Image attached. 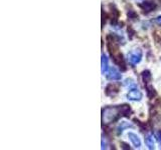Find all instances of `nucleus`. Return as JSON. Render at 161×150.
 I'll return each instance as SVG.
<instances>
[{"label":"nucleus","instance_id":"obj_10","mask_svg":"<svg viewBox=\"0 0 161 150\" xmlns=\"http://www.w3.org/2000/svg\"><path fill=\"white\" fill-rule=\"evenodd\" d=\"M145 89H146V95H147V97L149 99H153L156 95H157V92H156L155 88L150 83L145 85Z\"/></svg>","mask_w":161,"mask_h":150},{"label":"nucleus","instance_id":"obj_20","mask_svg":"<svg viewBox=\"0 0 161 150\" xmlns=\"http://www.w3.org/2000/svg\"><path fill=\"white\" fill-rule=\"evenodd\" d=\"M156 138H157L158 142L160 144V148H161V130H159V131L156 133Z\"/></svg>","mask_w":161,"mask_h":150},{"label":"nucleus","instance_id":"obj_6","mask_svg":"<svg viewBox=\"0 0 161 150\" xmlns=\"http://www.w3.org/2000/svg\"><path fill=\"white\" fill-rule=\"evenodd\" d=\"M143 97V94L141 93L140 90L136 87V88H132L129 89V92L127 94V98L129 100H132V101H140Z\"/></svg>","mask_w":161,"mask_h":150},{"label":"nucleus","instance_id":"obj_22","mask_svg":"<svg viewBox=\"0 0 161 150\" xmlns=\"http://www.w3.org/2000/svg\"><path fill=\"white\" fill-rule=\"evenodd\" d=\"M102 149H107V142L104 137L102 138Z\"/></svg>","mask_w":161,"mask_h":150},{"label":"nucleus","instance_id":"obj_1","mask_svg":"<svg viewBox=\"0 0 161 150\" xmlns=\"http://www.w3.org/2000/svg\"><path fill=\"white\" fill-rule=\"evenodd\" d=\"M107 48L108 51L112 57V60L114 61V63L119 66V68L122 70V71H126L127 70V66H126V62L123 58V55L119 51V45H118V41L119 38L114 34H109L107 35Z\"/></svg>","mask_w":161,"mask_h":150},{"label":"nucleus","instance_id":"obj_15","mask_svg":"<svg viewBox=\"0 0 161 150\" xmlns=\"http://www.w3.org/2000/svg\"><path fill=\"white\" fill-rule=\"evenodd\" d=\"M124 86H126V87L129 88V89H132V88H136V87H137V84H136V82L134 81L133 79L127 78V79H125V81H124Z\"/></svg>","mask_w":161,"mask_h":150},{"label":"nucleus","instance_id":"obj_11","mask_svg":"<svg viewBox=\"0 0 161 150\" xmlns=\"http://www.w3.org/2000/svg\"><path fill=\"white\" fill-rule=\"evenodd\" d=\"M101 70H102V73L106 74L109 70V64H108V57L103 53L102 54V59H101Z\"/></svg>","mask_w":161,"mask_h":150},{"label":"nucleus","instance_id":"obj_4","mask_svg":"<svg viewBox=\"0 0 161 150\" xmlns=\"http://www.w3.org/2000/svg\"><path fill=\"white\" fill-rule=\"evenodd\" d=\"M138 6L141 8V10H142V12L144 14H148L150 12L154 11L156 7H157V5H156L154 1H143L142 3H139Z\"/></svg>","mask_w":161,"mask_h":150},{"label":"nucleus","instance_id":"obj_3","mask_svg":"<svg viewBox=\"0 0 161 150\" xmlns=\"http://www.w3.org/2000/svg\"><path fill=\"white\" fill-rule=\"evenodd\" d=\"M143 53L140 49H134L130 53H128V61L132 66H136L142 60Z\"/></svg>","mask_w":161,"mask_h":150},{"label":"nucleus","instance_id":"obj_13","mask_svg":"<svg viewBox=\"0 0 161 150\" xmlns=\"http://www.w3.org/2000/svg\"><path fill=\"white\" fill-rule=\"evenodd\" d=\"M133 127V125L131 124V123H129V122H126V121H122L120 123V125L117 127V132H118V134H120V133H122L125 129H127V128H132Z\"/></svg>","mask_w":161,"mask_h":150},{"label":"nucleus","instance_id":"obj_5","mask_svg":"<svg viewBox=\"0 0 161 150\" xmlns=\"http://www.w3.org/2000/svg\"><path fill=\"white\" fill-rule=\"evenodd\" d=\"M120 91V84L117 83H109L105 88V94L109 97H114Z\"/></svg>","mask_w":161,"mask_h":150},{"label":"nucleus","instance_id":"obj_19","mask_svg":"<svg viewBox=\"0 0 161 150\" xmlns=\"http://www.w3.org/2000/svg\"><path fill=\"white\" fill-rule=\"evenodd\" d=\"M128 33H129V34L131 35V36H130V38H132V36H133V35H135V33H136V32H135V30H134V29H133L132 27H131V26H129V27H128Z\"/></svg>","mask_w":161,"mask_h":150},{"label":"nucleus","instance_id":"obj_14","mask_svg":"<svg viewBox=\"0 0 161 150\" xmlns=\"http://www.w3.org/2000/svg\"><path fill=\"white\" fill-rule=\"evenodd\" d=\"M145 143L149 149H154V137L153 134H148L145 138Z\"/></svg>","mask_w":161,"mask_h":150},{"label":"nucleus","instance_id":"obj_21","mask_svg":"<svg viewBox=\"0 0 161 150\" xmlns=\"http://www.w3.org/2000/svg\"><path fill=\"white\" fill-rule=\"evenodd\" d=\"M154 22L157 24V25H159V26H161V16H158V17H156L155 19H154Z\"/></svg>","mask_w":161,"mask_h":150},{"label":"nucleus","instance_id":"obj_7","mask_svg":"<svg viewBox=\"0 0 161 150\" xmlns=\"http://www.w3.org/2000/svg\"><path fill=\"white\" fill-rule=\"evenodd\" d=\"M110 8H111V12L109 15V18L111 19V23H112V25H117L118 18L120 16V11L116 8L114 4H110Z\"/></svg>","mask_w":161,"mask_h":150},{"label":"nucleus","instance_id":"obj_16","mask_svg":"<svg viewBox=\"0 0 161 150\" xmlns=\"http://www.w3.org/2000/svg\"><path fill=\"white\" fill-rule=\"evenodd\" d=\"M127 16H128V19L132 20V21H137L138 18H139L138 14L136 13V11H135V10H133V9L128 10V12H127Z\"/></svg>","mask_w":161,"mask_h":150},{"label":"nucleus","instance_id":"obj_23","mask_svg":"<svg viewBox=\"0 0 161 150\" xmlns=\"http://www.w3.org/2000/svg\"><path fill=\"white\" fill-rule=\"evenodd\" d=\"M121 145H122V148H124V149H129L130 147H129V145L128 144H126V143H124V142H121Z\"/></svg>","mask_w":161,"mask_h":150},{"label":"nucleus","instance_id":"obj_12","mask_svg":"<svg viewBox=\"0 0 161 150\" xmlns=\"http://www.w3.org/2000/svg\"><path fill=\"white\" fill-rule=\"evenodd\" d=\"M141 77H142L144 85H146V84L150 83L151 79H152V75H151V72L149 71V70H144V71L142 72V74H141Z\"/></svg>","mask_w":161,"mask_h":150},{"label":"nucleus","instance_id":"obj_17","mask_svg":"<svg viewBox=\"0 0 161 150\" xmlns=\"http://www.w3.org/2000/svg\"><path fill=\"white\" fill-rule=\"evenodd\" d=\"M134 122L138 125V126L140 127V129H141V131H147V129H148V126H147V124H146L145 122H141L139 119H137V118H134Z\"/></svg>","mask_w":161,"mask_h":150},{"label":"nucleus","instance_id":"obj_9","mask_svg":"<svg viewBox=\"0 0 161 150\" xmlns=\"http://www.w3.org/2000/svg\"><path fill=\"white\" fill-rule=\"evenodd\" d=\"M128 137L130 139V141L132 142V144L134 145V147H136V148H140L141 147V140L137 136V134H135L133 132H129L128 133Z\"/></svg>","mask_w":161,"mask_h":150},{"label":"nucleus","instance_id":"obj_18","mask_svg":"<svg viewBox=\"0 0 161 150\" xmlns=\"http://www.w3.org/2000/svg\"><path fill=\"white\" fill-rule=\"evenodd\" d=\"M153 37H154V40H155V43L161 46V31H155L154 34H153Z\"/></svg>","mask_w":161,"mask_h":150},{"label":"nucleus","instance_id":"obj_2","mask_svg":"<svg viewBox=\"0 0 161 150\" xmlns=\"http://www.w3.org/2000/svg\"><path fill=\"white\" fill-rule=\"evenodd\" d=\"M121 116H122V113H121L120 105L119 106H108L102 110V121L105 124L117 121Z\"/></svg>","mask_w":161,"mask_h":150},{"label":"nucleus","instance_id":"obj_8","mask_svg":"<svg viewBox=\"0 0 161 150\" xmlns=\"http://www.w3.org/2000/svg\"><path fill=\"white\" fill-rule=\"evenodd\" d=\"M106 76H107V78L109 80H113V81H116V80H120L121 77H122V76H121V73L115 67L109 68L108 72L106 73Z\"/></svg>","mask_w":161,"mask_h":150}]
</instances>
